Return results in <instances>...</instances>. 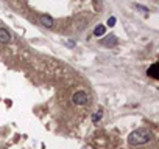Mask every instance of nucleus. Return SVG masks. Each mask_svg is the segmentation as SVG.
<instances>
[{
	"label": "nucleus",
	"mask_w": 159,
	"mask_h": 149,
	"mask_svg": "<svg viewBox=\"0 0 159 149\" xmlns=\"http://www.w3.org/2000/svg\"><path fill=\"white\" fill-rule=\"evenodd\" d=\"M108 25H109V27H114V25H116V17H114V16L108 19Z\"/></svg>",
	"instance_id": "nucleus-9"
},
{
	"label": "nucleus",
	"mask_w": 159,
	"mask_h": 149,
	"mask_svg": "<svg viewBox=\"0 0 159 149\" xmlns=\"http://www.w3.org/2000/svg\"><path fill=\"white\" fill-rule=\"evenodd\" d=\"M39 23H41L42 27H45V28H52V27L55 25L53 19H52L50 16H47V14H42V16L39 17Z\"/></svg>",
	"instance_id": "nucleus-3"
},
{
	"label": "nucleus",
	"mask_w": 159,
	"mask_h": 149,
	"mask_svg": "<svg viewBox=\"0 0 159 149\" xmlns=\"http://www.w3.org/2000/svg\"><path fill=\"white\" fill-rule=\"evenodd\" d=\"M102 117H103V112H102V109H98L97 112L92 113V123H98L102 120Z\"/></svg>",
	"instance_id": "nucleus-8"
},
{
	"label": "nucleus",
	"mask_w": 159,
	"mask_h": 149,
	"mask_svg": "<svg viewBox=\"0 0 159 149\" xmlns=\"http://www.w3.org/2000/svg\"><path fill=\"white\" fill-rule=\"evenodd\" d=\"M147 74H150V76L154 78V79H157V78H159V76H157V64H153V65L148 68Z\"/></svg>",
	"instance_id": "nucleus-6"
},
{
	"label": "nucleus",
	"mask_w": 159,
	"mask_h": 149,
	"mask_svg": "<svg viewBox=\"0 0 159 149\" xmlns=\"http://www.w3.org/2000/svg\"><path fill=\"white\" fill-rule=\"evenodd\" d=\"M117 42H119V40H117V37H116L114 34H111L108 39H105V40H103V45H106V47H114V45H117Z\"/></svg>",
	"instance_id": "nucleus-5"
},
{
	"label": "nucleus",
	"mask_w": 159,
	"mask_h": 149,
	"mask_svg": "<svg viewBox=\"0 0 159 149\" xmlns=\"http://www.w3.org/2000/svg\"><path fill=\"white\" fill-rule=\"evenodd\" d=\"M151 137H153L151 130H148V129H136L134 132L129 134L128 143H129L131 146H140V144L148 143V141L151 140Z\"/></svg>",
	"instance_id": "nucleus-1"
},
{
	"label": "nucleus",
	"mask_w": 159,
	"mask_h": 149,
	"mask_svg": "<svg viewBox=\"0 0 159 149\" xmlns=\"http://www.w3.org/2000/svg\"><path fill=\"white\" fill-rule=\"evenodd\" d=\"M11 42V34L8 30L0 28V44H10Z\"/></svg>",
	"instance_id": "nucleus-4"
},
{
	"label": "nucleus",
	"mask_w": 159,
	"mask_h": 149,
	"mask_svg": "<svg viewBox=\"0 0 159 149\" xmlns=\"http://www.w3.org/2000/svg\"><path fill=\"white\" fill-rule=\"evenodd\" d=\"M105 33H106V27H105V25H97L95 30H94V34H95L97 37L105 36Z\"/></svg>",
	"instance_id": "nucleus-7"
},
{
	"label": "nucleus",
	"mask_w": 159,
	"mask_h": 149,
	"mask_svg": "<svg viewBox=\"0 0 159 149\" xmlns=\"http://www.w3.org/2000/svg\"><path fill=\"white\" fill-rule=\"evenodd\" d=\"M88 101H89V96H88V93L83 92V90L75 92L73 96H72V103L76 104V106H84V104H88Z\"/></svg>",
	"instance_id": "nucleus-2"
}]
</instances>
